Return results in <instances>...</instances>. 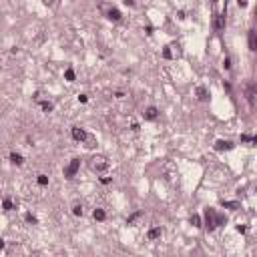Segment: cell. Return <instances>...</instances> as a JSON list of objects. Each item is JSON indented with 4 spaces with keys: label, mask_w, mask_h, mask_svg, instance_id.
<instances>
[{
    "label": "cell",
    "mask_w": 257,
    "mask_h": 257,
    "mask_svg": "<svg viewBox=\"0 0 257 257\" xmlns=\"http://www.w3.org/2000/svg\"><path fill=\"white\" fill-rule=\"evenodd\" d=\"M91 169L95 171V173H105V171L109 169V161H107V157H102V155L92 157V159H91Z\"/></svg>",
    "instance_id": "cell-1"
},
{
    "label": "cell",
    "mask_w": 257,
    "mask_h": 257,
    "mask_svg": "<svg viewBox=\"0 0 257 257\" xmlns=\"http://www.w3.org/2000/svg\"><path fill=\"white\" fill-rule=\"evenodd\" d=\"M78 169H80V159H73L70 165L64 169V177H66V179H73L74 175L78 173Z\"/></svg>",
    "instance_id": "cell-2"
},
{
    "label": "cell",
    "mask_w": 257,
    "mask_h": 257,
    "mask_svg": "<svg viewBox=\"0 0 257 257\" xmlns=\"http://www.w3.org/2000/svg\"><path fill=\"white\" fill-rule=\"evenodd\" d=\"M179 46L177 44H167L165 48H163V58H167V60H173V58L179 56Z\"/></svg>",
    "instance_id": "cell-3"
},
{
    "label": "cell",
    "mask_w": 257,
    "mask_h": 257,
    "mask_svg": "<svg viewBox=\"0 0 257 257\" xmlns=\"http://www.w3.org/2000/svg\"><path fill=\"white\" fill-rule=\"evenodd\" d=\"M205 227H207L209 231H213V229L217 227V221H215V211H211V209H207V211H205Z\"/></svg>",
    "instance_id": "cell-4"
},
{
    "label": "cell",
    "mask_w": 257,
    "mask_h": 257,
    "mask_svg": "<svg viewBox=\"0 0 257 257\" xmlns=\"http://www.w3.org/2000/svg\"><path fill=\"white\" fill-rule=\"evenodd\" d=\"M73 139L74 141H78V143H84V139H87V131H84V129H80V127H73Z\"/></svg>",
    "instance_id": "cell-5"
},
{
    "label": "cell",
    "mask_w": 257,
    "mask_h": 257,
    "mask_svg": "<svg viewBox=\"0 0 257 257\" xmlns=\"http://www.w3.org/2000/svg\"><path fill=\"white\" fill-rule=\"evenodd\" d=\"M245 95H247V101H249V105H255V98H257V87L255 84H249L247 87V91H245Z\"/></svg>",
    "instance_id": "cell-6"
},
{
    "label": "cell",
    "mask_w": 257,
    "mask_h": 257,
    "mask_svg": "<svg viewBox=\"0 0 257 257\" xmlns=\"http://www.w3.org/2000/svg\"><path fill=\"white\" fill-rule=\"evenodd\" d=\"M143 116H145L147 121H155L157 116H159V111H157V107H147L145 111H143Z\"/></svg>",
    "instance_id": "cell-7"
},
{
    "label": "cell",
    "mask_w": 257,
    "mask_h": 257,
    "mask_svg": "<svg viewBox=\"0 0 257 257\" xmlns=\"http://www.w3.org/2000/svg\"><path fill=\"white\" fill-rule=\"evenodd\" d=\"M233 143L231 141H223V139H219L217 143H215V151H231L233 149Z\"/></svg>",
    "instance_id": "cell-8"
},
{
    "label": "cell",
    "mask_w": 257,
    "mask_h": 257,
    "mask_svg": "<svg viewBox=\"0 0 257 257\" xmlns=\"http://www.w3.org/2000/svg\"><path fill=\"white\" fill-rule=\"evenodd\" d=\"M249 50H253V52L257 50V32L255 30H249Z\"/></svg>",
    "instance_id": "cell-9"
},
{
    "label": "cell",
    "mask_w": 257,
    "mask_h": 257,
    "mask_svg": "<svg viewBox=\"0 0 257 257\" xmlns=\"http://www.w3.org/2000/svg\"><path fill=\"white\" fill-rule=\"evenodd\" d=\"M221 205H223L225 209H231V211H237V209L241 207L239 201H221Z\"/></svg>",
    "instance_id": "cell-10"
},
{
    "label": "cell",
    "mask_w": 257,
    "mask_h": 257,
    "mask_svg": "<svg viewBox=\"0 0 257 257\" xmlns=\"http://www.w3.org/2000/svg\"><path fill=\"white\" fill-rule=\"evenodd\" d=\"M215 28H217V30H223L225 28V14L215 16Z\"/></svg>",
    "instance_id": "cell-11"
},
{
    "label": "cell",
    "mask_w": 257,
    "mask_h": 257,
    "mask_svg": "<svg viewBox=\"0 0 257 257\" xmlns=\"http://www.w3.org/2000/svg\"><path fill=\"white\" fill-rule=\"evenodd\" d=\"M197 98H199V101H207L209 98V92H207L205 87H197Z\"/></svg>",
    "instance_id": "cell-12"
},
{
    "label": "cell",
    "mask_w": 257,
    "mask_h": 257,
    "mask_svg": "<svg viewBox=\"0 0 257 257\" xmlns=\"http://www.w3.org/2000/svg\"><path fill=\"white\" fill-rule=\"evenodd\" d=\"M10 161H12L14 165H22V163H24V157L20 155V153H10Z\"/></svg>",
    "instance_id": "cell-13"
},
{
    "label": "cell",
    "mask_w": 257,
    "mask_h": 257,
    "mask_svg": "<svg viewBox=\"0 0 257 257\" xmlns=\"http://www.w3.org/2000/svg\"><path fill=\"white\" fill-rule=\"evenodd\" d=\"M92 217H95V221H105V219H107V213H105L102 209H95V211H92Z\"/></svg>",
    "instance_id": "cell-14"
},
{
    "label": "cell",
    "mask_w": 257,
    "mask_h": 257,
    "mask_svg": "<svg viewBox=\"0 0 257 257\" xmlns=\"http://www.w3.org/2000/svg\"><path fill=\"white\" fill-rule=\"evenodd\" d=\"M109 18L115 20V22H119V20H121V12H119L116 8H111V10H109Z\"/></svg>",
    "instance_id": "cell-15"
},
{
    "label": "cell",
    "mask_w": 257,
    "mask_h": 257,
    "mask_svg": "<svg viewBox=\"0 0 257 257\" xmlns=\"http://www.w3.org/2000/svg\"><path fill=\"white\" fill-rule=\"evenodd\" d=\"M84 147H87V149H92V147H97V139H95L92 135H88L87 139H84Z\"/></svg>",
    "instance_id": "cell-16"
},
{
    "label": "cell",
    "mask_w": 257,
    "mask_h": 257,
    "mask_svg": "<svg viewBox=\"0 0 257 257\" xmlns=\"http://www.w3.org/2000/svg\"><path fill=\"white\" fill-rule=\"evenodd\" d=\"M161 233H163V229L161 227H153L149 231V239H157V237H161Z\"/></svg>",
    "instance_id": "cell-17"
},
{
    "label": "cell",
    "mask_w": 257,
    "mask_h": 257,
    "mask_svg": "<svg viewBox=\"0 0 257 257\" xmlns=\"http://www.w3.org/2000/svg\"><path fill=\"white\" fill-rule=\"evenodd\" d=\"M141 217H143V211H137V213H133L131 217L127 219V225H133V223L137 221V219H141Z\"/></svg>",
    "instance_id": "cell-18"
},
{
    "label": "cell",
    "mask_w": 257,
    "mask_h": 257,
    "mask_svg": "<svg viewBox=\"0 0 257 257\" xmlns=\"http://www.w3.org/2000/svg\"><path fill=\"white\" fill-rule=\"evenodd\" d=\"M40 107H42V111L44 112H52V102H48V101H42V102H40Z\"/></svg>",
    "instance_id": "cell-19"
},
{
    "label": "cell",
    "mask_w": 257,
    "mask_h": 257,
    "mask_svg": "<svg viewBox=\"0 0 257 257\" xmlns=\"http://www.w3.org/2000/svg\"><path fill=\"white\" fill-rule=\"evenodd\" d=\"M64 78H66L68 83H73V80H74V70H73V68H66V70H64Z\"/></svg>",
    "instance_id": "cell-20"
},
{
    "label": "cell",
    "mask_w": 257,
    "mask_h": 257,
    "mask_svg": "<svg viewBox=\"0 0 257 257\" xmlns=\"http://www.w3.org/2000/svg\"><path fill=\"white\" fill-rule=\"evenodd\" d=\"M191 225H193V227H203V225H201V217H199V215H193V217H191Z\"/></svg>",
    "instance_id": "cell-21"
},
{
    "label": "cell",
    "mask_w": 257,
    "mask_h": 257,
    "mask_svg": "<svg viewBox=\"0 0 257 257\" xmlns=\"http://www.w3.org/2000/svg\"><path fill=\"white\" fill-rule=\"evenodd\" d=\"M36 181H38L40 187H46V185H48V177H46V175H38V179H36Z\"/></svg>",
    "instance_id": "cell-22"
},
{
    "label": "cell",
    "mask_w": 257,
    "mask_h": 257,
    "mask_svg": "<svg viewBox=\"0 0 257 257\" xmlns=\"http://www.w3.org/2000/svg\"><path fill=\"white\" fill-rule=\"evenodd\" d=\"M2 207H4V211H12V209H14V203H12V201H10V199H4V203H2Z\"/></svg>",
    "instance_id": "cell-23"
},
{
    "label": "cell",
    "mask_w": 257,
    "mask_h": 257,
    "mask_svg": "<svg viewBox=\"0 0 257 257\" xmlns=\"http://www.w3.org/2000/svg\"><path fill=\"white\" fill-rule=\"evenodd\" d=\"M73 215H77V217H80V215H83V205H74L73 207Z\"/></svg>",
    "instance_id": "cell-24"
},
{
    "label": "cell",
    "mask_w": 257,
    "mask_h": 257,
    "mask_svg": "<svg viewBox=\"0 0 257 257\" xmlns=\"http://www.w3.org/2000/svg\"><path fill=\"white\" fill-rule=\"evenodd\" d=\"M215 221H217V225H225V223H227V219H225L223 215H217V213H215Z\"/></svg>",
    "instance_id": "cell-25"
},
{
    "label": "cell",
    "mask_w": 257,
    "mask_h": 257,
    "mask_svg": "<svg viewBox=\"0 0 257 257\" xmlns=\"http://www.w3.org/2000/svg\"><path fill=\"white\" fill-rule=\"evenodd\" d=\"M24 219L28 221V223H38V221H36V217H34L32 213H26V217H24Z\"/></svg>",
    "instance_id": "cell-26"
},
{
    "label": "cell",
    "mask_w": 257,
    "mask_h": 257,
    "mask_svg": "<svg viewBox=\"0 0 257 257\" xmlns=\"http://www.w3.org/2000/svg\"><path fill=\"white\" fill-rule=\"evenodd\" d=\"M241 141H243V143H253V137H249V135H241Z\"/></svg>",
    "instance_id": "cell-27"
},
{
    "label": "cell",
    "mask_w": 257,
    "mask_h": 257,
    "mask_svg": "<svg viewBox=\"0 0 257 257\" xmlns=\"http://www.w3.org/2000/svg\"><path fill=\"white\" fill-rule=\"evenodd\" d=\"M223 66L227 68V70L231 68V58H225V60H223Z\"/></svg>",
    "instance_id": "cell-28"
},
{
    "label": "cell",
    "mask_w": 257,
    "mask_h": 257,
    "mask_svg": "<svg viewBox=\"0 0 257 257\" xmlns=\"http://www.w3.org/2000/svg\"><path fill=\"white\" fill-rule=\"evenodd\" d=\"M87 101H88L87 95H78V102H87Z\"/></svg>",
    "instance_id": "cell-29"
},
{
    "label": "cell",
    "mask_w": 257,
    "mask_h": 257,
    "mask_svg": "<svg viewBox=\"0 0 257 257\" xmlns=\"http://www.w3.org/2000/svg\"><path fill=\"white\" fill-rule=\"evenodd\" d=\"M101 183H102V185H109V183H111V177H102Z\"/></svg>",
    "instance_id": "cell-30"
},
{
    "label": "cell",
    "mask_w": 257,
    "mask_h": 257,
    "mask_svg": "<svg viewBox=\"0 0 257 257\" xmlns=\"http://www.w3.org/2000/svg\"><path fill=\"white\" fill-rule=\"evenodd\" d=\"M237 231L239 233H245V231H247V227H245V225H237Z\"/></svg>",
    "instance_id": "cell-31"
},
{
    "label": "cell",
    "mask_w": 257,
    "mask_h": 257,
    "mask_svg": "<svg viewBox=\"0 0 257 257\" xmlns=\"http://www.w3.org/2000/svg\"><path fill=\"white\" fill-rule=\"evenodd\" d=\"M237 4L241 6V8H245V6H247V0H237Z\"/></svg>",
    "instance_id": "cell-32"
},
{
    "label": "cell",
    "mask_w": 257,
    "mask_h": 257,
    "mask_svg": "<svg viewBox=\"0 0 257 257\" xmlns=\"http://www.w3.org/2000/svg\"><path fill=\"white\" fill-rule=\"evenodd\" d=\"M125 4L127 6H135V0H125Z\"/></svg>",
    "instance_id": "cell-33"
},
{
    "label": "cell",
    "mask_w": 257,
    "mask_h": 257,
    "mask_svg": "<svg viewBox=\"0 0 257 257\" xmlns=\"http://www.w3.org/2000/svg\"><path fill=\"white\" fill-rule=\"evenodd\" d=\"M253 145H257V135H255V137H253Z\"/></svg>",
    "instance_id": "cell-34"
}]
</instances>
